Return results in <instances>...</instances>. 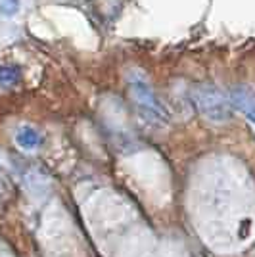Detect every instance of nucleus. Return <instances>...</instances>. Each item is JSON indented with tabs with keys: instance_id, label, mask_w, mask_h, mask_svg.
Listing matches in <instances>:
<instances>
[{
	"instance_id": "1",
	"label": "nucleus",
	"mask_w": 255,
	"mask_h": 257,
	"mask_svg": "<svg viewBox=\"0 0 255 257\" xmlns=\"http://www.w3.org/2000/svg\"><path fill=\"white\" fill-rule=\"evenodd\" d=\"M127 83L131 98L137 104L140 115L152 125H167L169 123V111L161 104L158 94L154 92L148 77L144 75L140 69H133V71H129Z\"/></svg>"
},
{
	"instance_id": "2",
	"label": "nucleus",
	"mask_w": 255,
	"mask_h": 257,
	"mask_svg": "<svg viewBox=\"0 0 255 257\" xmlns=\"http://www.w3.org/2000/svg\"><path fill=\"white\" fill-rule=\"evenodd\" d=\"M190 98L194 106L198 107V111L209 121L223 123L226 119H230V100L219 86L211 83L194 85L190 90Z\"/></svg>"
},
{
	"instance_id": "3",
	"label": "nucleus",
	"mask_w": 255,
	"mask_h": 257,
	"mask_svg": "<svg viewBox=\"0 0 255 257\" xmlns=\"http://www.w3.org/2000/svg\"><path fill=\"white\" fill-rule=\"evenodd\" d=\"M230 106L242 111L251 123H255V90L249 85H236L230 88Z\"/></svg>"
},
{
	"instance_id": "4",
	"label": "nucleus",
	"mask_w": 255,
	"mask_h": 257,
	"mask_svg": "<svg viewBox=\"0 0 255 257\" xmlns=\"http://www.w3.org/2000/svg\"><path fill=\"white\" fill-rule=\"evenodd\" d=\"M16 142L22 146L23 150H37L43 142V137L33 127H22L16 133Z\"/></svg>"
},
{
	"instance_id": "5",
	"label": "nucleus",
	"mask_w": 255,
	"mask_h": 257,
	"mask_svg": "<svg viewBox=\"0 0 255 257\" xmlns=\"http://www.w3.org/2000/svg\"><path fill=\"white\" fill-rule=\"evenodd\" d=\"M22 79V69L18 65H0V86H14Z\"/></svg>"
},
{
	"instance_id": "6",
	"label": "nucleus",
	"mask_w": 255,
	"mask_h": 257,
	"mask_svg": "<svg viewBox=\"0 0 255 257\" xmlns=\"http://www.w3.org/2000/svg\"><path fill=\"white\" fill-rule=\"evenodd\" d=\"M20 6H22L20 0H0V16L12 18L20 12Z\"/></svg>"
},
{
	"instance_id": "7",
	"label": "nucleus",
	"mask_w": 255,
	"mask_h": 257,
	"mask_svg": "<svg viewBox=\"0 0 255 257\" xmlns=\"http://www.w3.org/2000/svg\"><path fill=\"white\" fill-rule=\"evenodd\" d=\"M4 190H6V179H4V175L0 171V196L4 194Z\"/></svg>"
}]
</instances>
